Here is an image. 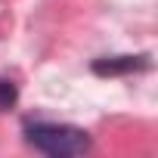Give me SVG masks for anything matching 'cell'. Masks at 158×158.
<instances>
[{
  "instance_id": "2",
  "label": "cell",
  "mask_w": 158,
  "mask_h": 158,
  "mask_svg": "<svg viewBox=\"0 0 158 158\" xmlns=\"http://www.w3.org/2000/svg\"><path fill=\"white\" fill-rule=\"evenodd\" d=\"M152 68V56L139 53V56H102L93 62V74L99 77H118V74H133V71H146Z\"/></svg>"
},
{
  "instance_id": "3",
  "label": "cell",
  "mask_w": 158,
  "mask_h": 158,
  "mask_svg": "<svg viewBox=\"0 0 158 158\" xmlns=\"http://www.w3.org/2000/svg\"><path fill=\"white\" fill-rule=\"evenodd\" d=\"M19 102V87L10 77H0V112H10Z\"/></svg>"
},
{
  "instance_id": "1",
  "label": "cell",
  "mask_w": 158,
  "mask_h": 158,
  "mask_svg": "<svg viewBox=\"0 0 158 158\" xmlns=\"http://www.w3.org/2000/svg\"><path fill=\"white\" fill-rule=\"evenodd\" d=\"M25 143L50 158H71V155H84L90 152V133L74 127V124H56V121H25L22 124Z\"/></svg>"
}]
</instances>
